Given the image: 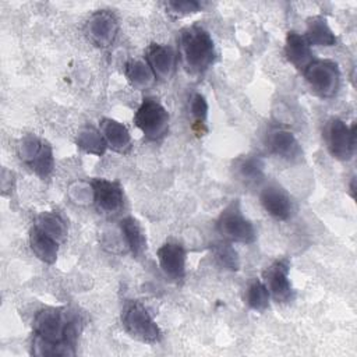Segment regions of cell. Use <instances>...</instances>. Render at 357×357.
<instances>
[{
  "label": "cell",
  "instance_id": "cell-1",
  "mask_svg": "<svg viewBox=\"0 0 357 357\" xmlns=\"http://www.w3.org/2000/svg\"><path fill=\"white\" fill-rule=\"evenodd\" d=\"M32 329L33 356H75L82 318L67 307H43L36 311Z\"/></svg>",
  "mask_w": 357,
  "mask_h": 357
},
{
  "label": "cell",
  "instance_id": "cell-2",
  "mask_svg": "<svg viewBox=\"0 0 357 357\" xmlns=\"http://www.w3.org/2000/svg\"><path fill=\"white\" fill-rule=\"evenodd\" d=\"M178 57L191 75H204L216 60V47L209 32L198 24L178 32Z\"/></svg>",
  "mask_w": 357,
  "mask_h": 357
},
{
  "label": "cell",
  "instance_id": "cell-3",
  "mask_svg": "<svg viewBox=\"0 0 357 357\" xmlns=\"http://www.w3.org/2000/svg\"><path fill=\"white\" fill-rule=\"evenodd\" d=\"M17 155L25 166L43 180L50 177L54 170L52 145L35 134H26L20 139L17 145Z\"/></svg>",
  "mask_w": 357,
  "mask_h": 357
},
{
  "label": "cell",
  "instance_id": "cell-4",
  "mask_svg": "<svg viewBox=\"0 0 357 357\" xmlns=\"http://www.w3.org/2000/svg\"><path fill=\"white\" fill-rule=\"evenodd\" d=\"M121 324L124 331L134 339L142 343H158L162 339V332L148 310L135 300H130L121 310Z\"/></svg>",
  "mask_w": 357,
  "mask_h": 357
},
{
  "label": "cell",
  "instance_id": "cell-5",
  "mask_svg": "<svg viewBox=\"0 0 357 357\" xmlns=\"http://www.w3.org/2000/svg\"><path fill=\"white\" fill-rule=\"evenodd\" d=\"M216 230L223 240L230 243L252 244L257 240V231L240 208L238 199H233L216 219Z\"/></svg>",
  "mask_w": 357,
  "mask_h": 357
},
{
  "label": "cell",
  "instance_id": "cell-6",
  "mask_svg": "<svg viewBox=\"0 0 357 357\" xmlns=\"http://www.w3.org/2000/svg\"><path fill=\"white\" fill-rule=\"evenodd\" d=\"M170 116L165 106L156 99L146 96L142 99L134 114V123L148 141H160L169 132Z\"/></svg>",
  "mask_w": 357,
  "mask_h": 357
},
{
  "label": "cell",
  "instance_id": "cell-7",
  "mask_svg": "<svg viewBox=\"0 0 357 357\" xmlns=\"http://www.w3.org/2000/svg\"><path fill=\"white\" fill-rule=\"evenodd\" d=\"M310 89L322 99L333 98L340 86L339 66L326 59L312 60L303 71Z\"/></svg>",
  "mask_w": 357,
  "mask_h": 357
},
{
  "label": "cell",
  "instance_id": "cell-8",
  "mask_svg": "<svg viewBox=\"0 0 357 357\" xmlns=\"http://www.w3.org/2000/svg\"><path fill=\"white\" fill-rule=\"evenodd\" d=\"M324 141L335 159L350 160L356 151V124L349 127L343 120L332 117L324 127Z\"/></svg>",
  "mask_w": 357,
  "mask_h": 357
},
{
  "label": "cell",
  "instance_id": "cell-9",
  "mask_svg": "<svg viewBox=\"0 0 357 357\" xmlns=\"http://www.w3.org/2000/svg\"><path fill=\"white\" fill-rule=\"evenodd\" d=\"M119 28V18L112 10H96L85 21L84 35L93 46L107 49L114 43Z\"/></svg>",
  "mask_w": 357,
  "mask_h": 357
},
{
  "label": "cell",
  "instance_id": "cell-10",
  "mask_svg": "<svg viewBox=\"0 0 357 357\" xmlns=\"http://www.w3.org/2000/svg\"><path fill=\"white\" fill-rule=\"evenodd\" d=\"M290 262L287 258H278L271 265H268L264 272V283L271 294V297L280 304H286L294 300V289L289 279Z\"/></svg>",
  "mask_w": 357,
  "mask_h": 357
},
{
  "label": "cell",
  "instance_id": "cell-11",
  "mask_svg": "<svg viewBox=\"0 0 357 357\" xmlns=\"http://www.w3.org/2000/svg\"><path fill=\"white\" fill-rule=\"evenodd\" d=\"M89 184L92 188L93 204L99 213L112 216L123 209L124 191L117 181L96 177Z\"/></svg>",
  "mask_w": 357,
  "mask_h": 357
},
{
  "label": "cell",
  "instance_id": "cell-12",
  "mask_svg": "<svg viewBox=\"0 0 357 357\" xmlns=\"http://www.w3.org/2000/svg\"><path fill=\"white\" fill-rule=\"evenodd\" d=\"M268 151L287 162H298L303 159V148L294 134L282 127H273L268 131L265 139Z\"/></svg>",
  "mask_w": 357,
  "mask_h": 357
},
{
  "label": "cell",
  "instance_id": "cell-13",
  "mask_svg": "<svg viewBox=\"0 0 357 357\" xmlns=\"http://www.w3.org/2000/svg\"><path fill=\"white\" fill-rule=\"evenodd\" d=\"M145 61L158 81H169L177 68V53L169 45L151 43L145 50Z\"/></svg>",
  "mask_w": 357,
  "mask_h": 357
},
{
  "label": "cell",
  "instance_id": "cell-14",
  "mask_svg": "<svg viewBox=\"0 0 357 357\" xmlns=\"http://www.w3.org/2000/svg\"><path fill=\"white\" fill-rule=\"evenodd\" d=\"M158 262L163 273L174 280L181 282L185 276V248L177 241H166L156 251Z\"/></svg>",
  "mask_w": 357,
  "mask_h": 357
},
{
  "label": "cell",
  "instance_id": "cell-15",
  "mask_svg": "<svg viewBox=\"0 0 357 357\" xmlns=\"http://www.w3.org/2000/svg\"><path fill=\"white\" fill-rule=\"evenodd\" d=\"M259 201L264 209L276 220H287L293 213V201L290 195L278 184L262 187Z\"/></svg>",
  "mask_w": 357,
  "mask_h": 357
},
{
  "label": "cell",
  "instance_id": "cell-16",
  "mask_svg": "<svg viewBox=\"0 0 357 357\" xmlns=\"http://www.w3.org/2000/svg\"><path fill=\"white\" fill-rule=\"evenodd\" d=\"M99 130L107 144V148L121 155H128L131 152V135L123 123L109 117H102L99 120Z\"/></svg>",
  "mask_w": 357,
  "mask_h": 357
},
{
  "label": "cell",
  "instance_id": "cell-17",
  "mask_svg": "<svg viewBox=\"0 0 357 357\" xmlns=\"http://www.w3.org/2000/svg\"><path fill=\"white\" fill-rule=\"evenodd\" d=\"M284 56L289 63H291L301 73L314 60L311 46L304 35L294 31L287 32L284 40Z\"/></svg>",
  "mask_w": 357,
  "mask_h": 357
},
{
  "label": "cell",
  "instance_id": "cell-18",
  "mask_svg": "<svg viewBox=\"0 0 357 357\" xmlns=\"http://www.w3.org/2000/svg\"><path fill=\"white\" fill-rule=\"evenodd\" d=\"M29 247L38 259L52 265L57 259L60 243L40 227L33 225L29 230Z\"/></svg>",
  "mask_w": 357,
  "mask_h": 357
},
{
  "label": "cell",
  "instance_id": "cell-19",
  "mask_svg": "<svg viewBox=\"0 0 357 357\" xmlns=\"http://www.w3.org/2000/svg\"><path fill=\"white\" fill-rule=\"evenodd\" d=\"M234 174L248 185L259 184L265 177V162L261 155L250 153L234 160Z\"/></svg>",
  "mask_w": 357,
  "mask_h": 357
},
{
  "label": "cell",
  "instance_id": "cell-20",
  "mask_svg": "<svg viewBox=\"0 0 357 357\" xmlns=\"http://www.w3.org/2000/svg\"><path fill=\"white\" fill-rule=\"evenodd\" d=\"M120 230L124 237L126 245L132 254V257L134 258L142 257V254L146 250V236L139 222L132 216H127L121 219Z\"/></svg>",
  "mask_w": 357,
  "mask_h": 357
},
{
  "label": "cell",
  "instance_id": "cell-21",
  "mask_svg": "<svg viewBox=\"0 0 357 357\" xmlns=\"http://www.w3.org/2000/svg\"><path fill=\"white\" fill-rule=\"evenodd\" d=\"M304 36L310 46H335L337 42L335 32L322 15H315L307 20V31Z\"/></svg>",
  "mask_w": 357,
  "mask_h": 357
},
{
  "label": "cell",
  "instance_id": "cell-22",
  "mask_svg": "<svg viewBox=\"0 0 357 357\" xmlns=\"http://www.w3.org/2000/svg\"><path fill=\"white\" fill-rule=\"evenodd\" d=\"M124 75L130 85L138 91L151 88L156 81L151 67L146 64L145 60L139 59H130L126 61Z\"/></svg>",
  "mask_w": 357,
  "mask_h": 357
},
{
  "label": "cell",
  "instance_id": "cell-23",
  "mask_svg": "<svg viewBox=\"0 0 357 357\" xmlns=\"http://www.w3.org/2000/svg\"><path fill=\"white\" fill-rule=\"evenodd\" d=\"M75 144L84 152L92 153L96 156H102L107 149V144L100 130H98L92 124H85L78 130L75 137Z\"/></svg>",
  "mask_w": 357,
  "mask_h": 357
},
{
  "label": "cell",
  "instance_id": "cell-24",
  "mask_svg": "<svg viewBox=\"0 0 357 357\" xmlns=\"http://www.w3.org/2000/svg\"><path fill=\"white\" fill-rule=\"evenodd\" d=\"M33 225H36L43 231H46L47 234L54 237L60 244L67 238V223H66L64 218L56 211L42 212L36 218Z\"/></svg>",
  "mask_w": 357,
  "mask_h": 357
},
{
  "label": "cell",
  "instance_id": "cell-25",
  "mask_svg": "<svg viewBox=\"0 0 357 357\" xmlns=\"http://www.w3.org/2000/svg\"><path fill=\"white\" fill-rule=\"evenodd\" d=\"M209 248H211L215 262L220 268L227 269V271H238L240 258L230 241H226V240L213 241V243H211Z\"/></svg>",
  "mask_w": 357,
  "mask_h": 357
},
{
  "label": "cell",
  "instance_id": "cell-26",
  "mask_svg": "<svg viewBox=\"0 0 357 357\" xmlns=\"http://www.w3.org/2000/svg\"><path fill=\"white\" fill-rule=\"evenodd\" d=\"M271 294L265 286V283L259 279H252L244 293V303L248 308L262 312L269 307Z\"/></svg>",
  "mask_w": 357,
  "mask_h": 357
},
{
  "label": "cell",
  "instance_id": "cell-27",
  "mask_svg": "<svg viewBox=\"0 0 357 357\" xmlns=\"http://www.w3.org/2000/svg\"><path fill=\"white\" fill-rule=\"evenodd\" d=\"M188 112L192 119V130L199 135L206 132L208 102L204 95L194 93L188 100Z\"/></svg>",
  "mask_w": 357,
  "mask_h": 357
},
{
  "label": "cell",
  "instance_id": "cell-28",
  "mask_svg": "<svg viewBox=\"0 0 357 357\" xmlns=\"http://www.w3.org/2000/svg\"><path fill=\"white\" fill-rule=\"evenodd\" d=\"M167 13L173 17H184L194 14L202 8V4L197 0H170L165 3Z\"/></svg>",
  "mask_w": 357,
  "mask_h": 357
},
{
  "label": "cell",
  "instance_id": "cell-29",
  "mask_svg": "<svg viewBox=\"0 0 357 357\" xmlns=\"http://www.w3.org/2000/svg\"><path fill=\"white\" fill-rule=\"evenodd\" d=\"M356 178L353 177L351 178V181H350V195H351V198H356Z\"/></svg>",
  "mask_w": 357,
  "mask_h": 357
}]
</instances>
